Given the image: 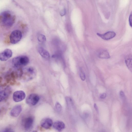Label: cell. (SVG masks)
Returning <instances> with one entry per match:
<instances>
[{"label": "cell", "instance_id": "cell-1", "mask_svg": "<svg viewBox=\"0 0 132 132\" xmlns=\"http://www.w3.org/2000/svg\"><path fill=\"white\" fill-rule=\"evenodd\" d=\"M15 19V15L9 11H5L0 13V24L3 27L9 28L14 24Z\"/></svg>", "mask_w": 132, "mask_h": 132}, {"label": "cell", "instance_id": "cell-2", "mask_svg": "<svg viewBox=\"0 0 132 132\" xmlns=\"http://www.w3.org/2000/svg\"><path fill=\"white\" fill-rule=\"evenodd\" d=\"M29 59L25 55H20L13 58L12 60V63L15 68H20L24 67L29 63Z\"/></svg>", "mask_w": 132, "mask_h": 132}, {"label": "cell", "instance_id": "cell-3", "mask_svg": "<svg viewBox=\"0 0 132 132\" xmlns=\"http://www.w3.org/2000/svg\"><path fill=\"white\" fill-rule=\"evenodd\" d=\"M35 69L32 67H28L22 69V73L20 79L28 81L33 79L36 75Z\"/></svg>", "mask_w": 132, "mask_h": 132}, {"label": "cell", "instance_id": "cell-4", "mask_svg": "<svg viewBox=\"0 0 132 132\" xmlns=\"http://www.w3.org/2000/svg\"><path fill=\"white\" fill-rule=\"evenodd\" d=\"M12 91L11 88L7 85L0 86V102L8 98Z\"/></svg>", "mask_w": 132, "mask_h": 132}, {"label": "cell", "instance_id": "cell-5", "mask_svg": "<svg viewBox=\"0 0 132 132\" xmlns=\"http://www.w3.org/2000/svg\"><path fill=\"white\" fill-rule=\"evenodd\" d=\"M22 37V33L20 30H14L10 36V42L12 44H16L20 41Z\"/></svg>", "mask_w": 132, "mask_h": 132}, {"label": "cell", "instance_id": "cell-6", "mask_svg": "<svg viewBox=\"0 0 132 132\" xmlns=\"http://www.w3.org/2000/svg\"><path fill=\"white\" fill-rule=\"evenodd\" d=\"M39 100V97L38 95L35 94H32L27 97L26 102L29 105L33 106L36 105Z\"/></svg>", "mask_w": 132, "mask_h": 132}, {"label": "cell", "instance_id": "cell-7", "mask_svg": "<svg viewBox=\"0 0 132 132\" xmlns=\"http://www.w3.org/2000/svg\"><path fill=\"white\" fill-rule=\"evenodd\" d=\"M26 97L25 92L21 90L15 92L13 95V99L15 102H19L23 100Z\"/></svg>", "mask_w": 132, "mask_h": 132}, {"label": "cell", "instance_id": "cell-8", "mask_svg": "<svg viewBox=\"0 0 132 132\" xmlns=\"http://www.w3.org/2000/svg\"><path fill=\"white\" fill-rule=\"evenodd\" d=\"M12 55V51L9 49H6L0 53V60L5 61L11 57Z\"/></svg>", "mask_w": 132, "mask_h": 132}, {"label": "cell", "instance_id": "cell-9", "mask_svg": "<svg viewBox=\"0 0 132 132\" xmlns=\"http://www.w3.org/2000/svg\"><path fill=\"white\" fill-rule=\"evenodd\" d=\"M34 122L33 118L31 117H27L23 121V126L25 130H28L32 127Z\"/></svg>", "mask_w": 132, "mask_h": 132}, {"label": "cell", "instance_id": "cell-10", "mask_svg": "<svg viewBox=\"0 0 132 132\" xmlns=\"http://www.w3.org/2000/svg\"><path fill=\"white\" fill-rule=\"evenodd\" d=\"M22 110L21 105H17L14 106L11 109L10 112V115L12 117H18Z\"/></svg>", "mask_w": 132, "mask_h": 132}, {"label": "cell", "instance_id": "cell-11", "mask_svg": "<svg viewBox=\"0 0 132 132\" xmlns=\"http://www.w3.org/2000/svg\"><path fill=\"white\" fill-rule=\"evenodd\" d=\"M97 34L102 39L105 40L110 39L114 37L116 35V33L111 31H108L103 34L97 33Z\"/></svg>", "mask_w": 132, "mask_h": 132}, {"label": "cell", "instance_id": "cell-12", "mask_svg": "<svg viewBox=\"0 0 132 132\" xmlns=\"http://www.w3.org/2000/svg\"><path fill=\"white\" fill-rule=\"evenodd\" d=\"M52 120L48 118H44L41 121L40 125L43 128L46 129H48L51 127L53 125Z\"/></svg>", "mask_w": 132, "mask_h": 132}, {"label": "cell", "instance_id": "cell-13", "mask_svg": "<svg viewBox=\"0 0 132 132\" xmlns=\"http://www.w3.org/2000/svg\"><path fill=\"white\" fill-rule=\"evenodd\" d=\"M97 55L98 57L101 59H108L110 57L108 52L105 49L99 50L97 52Z\"/></svg>", "mask_w": 132, "mask_h": 132}, {"label": "cell", "instance_id": "cell-14", "mask_svg": "<svg viewBox=\"0 0 132 132\" xmlns=\"http://www.w3.org/2000/svg\"><path fill=\"white\" fill-rule=\"evenodd\" d=\"M54 128L59 131H61L64 129L65 127V125L64 122L60 121H56L53 124Z\"/></svg>", "mask_w": 132, "mask_h": 132}, {"label": "cell", "instance_id": "cell-15", "mask_svg": "<svg viewBox=\"0 0 132 132\" xmlns=\"http://www.w3.org/2000/svg\"><path fill=\"white\" fill-rule=\"evenodd\" d=\"M38 52L42 57L46 59H48L50 58V55L46 50L42 47H39Z\"/></svg>", "mask_w": 132, "mask_h": 132}, {"label": "cell", "instance_id": "cell-16", "mask_svg": "<svg viewBox=\"0 0 132 132\" xmlns=\"http://www.w3.org/2000/svg\"><path fill=\"white\" fill-rule=\"evenodd\" d=\"M125 62L127 67L131 71L132 70V60L131 57H128L126 58Z\"/></svg>", "mask_w": 132, "mask_h": 132}, {"label": "cell", "instance_id": "cell-17", "mask_svg": "<svg viewBox=\"0 0 132 132\" xmlns=\"http://www.w3.org/2000/svg\"><path fill=\"white\" fill-rule=\"evenodd\" d=\"M37 38L38 41L41 43H44L46 41V40L45 36L42 34L38 35Z\"/></svg>", "mask_w": 132, "mask_h": 132}, {"label": "cell", "instance_id": "cell-18", "mask_svg": "<svg viewBox=\"0 0 132 132\" xmlns=\"http://www.w3.org/2000/svg\"><path fill=\"white\" fill-rule=\"evenodd\" d=\"M79 75L81 80L82 81H84L86 78L85 74L82 68H81L80 69Z\"/></svg>", "mask_w": 132, "mask_h": 132}, {"label": "cell", "instance_id": "cell-19", "mask_svg": "<svg viewBox=\"0 0 132 132\" xmlns=\"http://www.w3.org/2000/svg\"><path fill=\"white\" fill-rule=\"evenodd\" d=\"M56 110L58 112H60L62 109V107L60 104L58 102L56 103L55 105Z\"/></svg>", "mask_w": 132, "mask_h": 132}, {"label": "cell", "instance_id": "cell-20", "mask_svg": "<svg viewBox=\"0 0 132 132\" xmlns=\"http://www.w3.org/2000/svg\"><path fill=\"white\" fill-rule=\"evenodd\" d=\"M2 132H14V131L11 128H7L3 130Z\"/></svg>", "mask_w": 132, "mask_h": 132}, {"label": "cell", "instance_id": "cell-21", "mask_svg": "<svg viewBox=\"0 0 132 132\" xmlns=\"http://www.w3.org/2000/svg\"><path fill=\"white\" fill-rule=\"evenodd\" d=\"M119 95L120 97L122 99H124L125 97V95L124 92L121 90L119 92Z\"/></svg>", "mask_w": 132, "mask_h": 132}, {"label": "cell", "instance_id": "cell-22", "mask_svg": "<svg viewBox=\"0 0 132 132\" xmlns=\"http://www.w3.org/2000/svg\"><path fill=\"white\" fill-rule=\"evenodd\" d=\"M106 95L105 93H103L100 95V97L101 99L105 98L106 97Z\"/></svg>", "mask_w": 132, "mask_h": 132}, {"label": "cell", "instance_id": "cell-23", "mask_svg": "<svg viewBox=\"0 0 132 132\" xmlns=\"http://www.w3.org/2000/svg\"><path fill=\"white\" fill-rule=\"evenodd\" d=\"M131 19H132V14L131 13L130 15L129 18V23L130 25V26L131 27Z\"/></svg>", "mask_w": 132, "mask_h": 132}, {"label": "cell", "instance_id": "cell-24", "mask_svg": "<svg viewBox=\"0 0 132 132\" xmlns=\"http://www.w3.org/2000/svg\"><path fill=\"white\" fill-rule=\"evenodd\" d=\"M94 108L97 112H98V109L96 104L95 103L94 105Z\"/></svg>", "mask_w": 132, "mask_h": 132}, {"label": "cell", "instance_id": "cell-25", "mask_svg": "<svg viewBox=\"0 0 132 132\" xmlns=\"http://www.w3.org/2000/svg\"><path fill=\"white\" fill-rule=\"evenodd\" d=\"M65 10H63L61 12V15L62 16H63L65 14Z\"/></svg>", "mask_w": 132, "mask_h": 132}, {"label": "cell", "instance_id": "cell-26", "mask_svg": "<svg viewBox=\"0 0 132 132\" xmlns=\"http://www.w3.org/2000/svg\"><path fill=\"white\" fill-rule=\"evenodd\" d=\"M0 112H1V109H0Z\"/></svg>", "mask_w": 132, "mask_h": 132}, {"label": "cell", "instance_id": "cell-27", "mask_svg": "<svg viewBox=\"0 0 132 132\" xmlns=\"http://www.w3.org/2000/svg\"><path fill=\"white\" fill-rule=\"evenodd\" d=\"M101 132H104V131H102Z\"/></svg>", "mask_w": 132, "mask_h": 132}]
</instances>
